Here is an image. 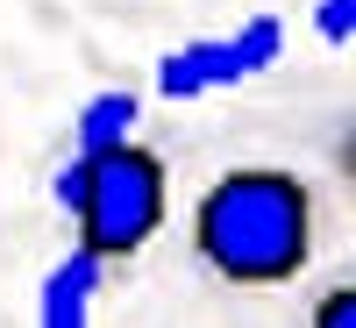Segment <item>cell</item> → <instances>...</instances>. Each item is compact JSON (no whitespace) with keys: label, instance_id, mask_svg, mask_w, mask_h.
I'll list each match as a JSON object with an SVG mask.
<instances>
[{"label":"cell","instance_id":"obj_6","mask_svg":"<svg viewBox=\"0 0 356 328\" xmlns=\"http://www.w3.org/2000/svg\"><path fill=\"white\" fill-rule=\"evenodd\" d=\"M307 328H356V286H349V279H335V286L314 300Z\"/></svg>","mask_w":356,"mask_h":328},{"label":"cell","instance_id":"obj_4","mask_svg":"<svg viewBox=\"0 0 356 328\" xmlns=\"http://www.w3.org/2000/svg\"><path fill=\"white\" fill-rule=\"evenodd\" d=\"M93 292H100V257L72 250L65 264H50L36 292V328H93Z\"/></svg>","mask_w":356,"mask_h":328},{"label":"cell","instance_id":"obj_1","mask_svg":"<svg viewBox=\"0 0 356 328\" xmlns=\"http://www.w3.org/2000/svg\"><path fill=\"white\" fill-rule=\"evenodd\" d=\"M193 257L221 286H292L314 257V193L278 164L221 171L193 207Z\"/></svg>","mask_w":356,"mask_h":328},{"label":"cell","instance_id":"obj_5","mask_svg":"<svg viewBox=\"0 0 356 328\" xmlns=\"http://www.w3.org/2000/svg\"><path fill=\"white\" fill-rule=\"evenodd\" d=\"M136 122H143V100L136 93H122V86L93 93L79 107V122H72V157H100V150H114V143H129Z\"/></svg>","mask_w":356,"mask_h":328},{"label":"cell","instance_id":"obj_7","mask_svg":"<svg viewBox=\"0 0 356 328\" xmlns=\"http://www.w3.org/2000/svg\"><path fill=\"white\" fill-rule=\"evenodd\" d=\"M314 29H321V43H328V50H342V43L356 36V0H321V8H314Z\"/></svg>","mask_w":356,"mask_h":328},{"label":"cell","instance_id":"obj_2","mask_svg":"<svg viewBox=\"0 0 356 328\" xmlns=\"http://www.w3.org/2000/svg\"><path fill=\"white\" fill-rule=\"evenodd\" d=\"M57 207L79 221V250L86 257H136L150 235L164 228V207H171V186H164V164L143 150V143H114L100 157H72L65 171L50 178Z\"/></svg>","mask_w":356,"mask_h":328},{"label":"cell","instance_id":"obj_3","mask_svg":"<svg viewBox=\"0 0 356 328\" xmlns=\"http://www.w3.org/2000/svg\"><path fill=\"white\" fill-rule=\"evenodd\" d=\"M278 50H285L278 15H250L243 29H228V36H200L186 50H171L157 65V93L164 100H200V93H221V86H243L257 72H271Z\"/></svg>","mask_w":356,"mask_h":328}]
</instances>
